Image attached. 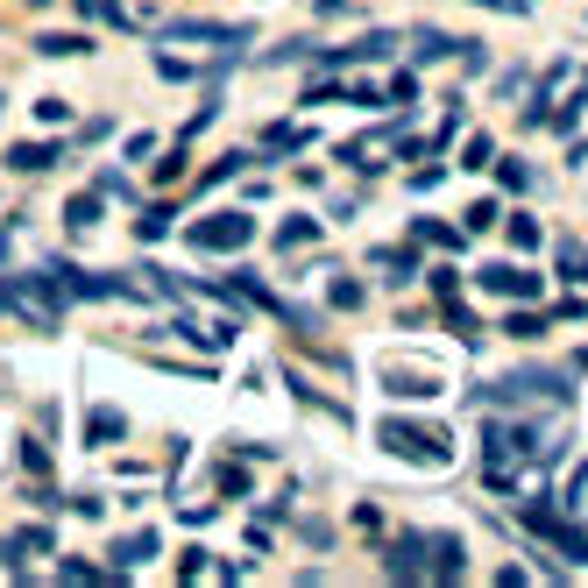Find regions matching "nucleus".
Returning <instances> with one entry per match:
<instances>
[{"label":"nucleus","mask_w":588,"mask_h":588,"mask_svg":"<svg viewBox=\"0 0 588 588\" xmlns=\"http://www.w3.org/2000/svg\"><path fill=\"white\" fill-rule=\"evenodd\" d=\"M163 227H171V220H163V206H149V213H142V220H135V234H142V241H156V234H163Z\"/></svg>","instance_id":"nucleus-19"},{"label":"nucleus","mask_w":588,"mask_h":588,"mask_svg":"<svg viewBox=\"0 0 588 588\" xmlns=\"http://www.w3.org/2000/svg\"><path fill=\"white\" fill-rule=\"evenodd\" d=\"M171 36L178 43H213V50H241L248 43V29H227V22H178Z\"/></svg>","instance_id":"nucleus-4"},{"label":"nucleus","mask_w":588,"mask_h":588,"mask_svg":"<svg viewBox=\"0 0 588 588\" xmlns=\"http://www.w3.org/2000/svg\"><path fill=\"white\" fill-rule=\"evenodd\" d=\"M376 447L397 454V461H426V468H447L454 461V440L440 426H411V418H383L376 426Z\"/></svg>","instance_id":"nucleus-1"},{"label":"nucleus","mask_w":588,"mask_h":588,"mask_svg":"<svg viewBox=\"0 0 588 588\" xmlns=\"http://www.w3.org/2000/svg\"><path fill=\"white\" fill-rule=\"evenodd\" d=\"M482 277V291H496V298H539L546 291V277L539 270H518V263H489V270H475Z\"/></svg>","instance_id":"nucleus-2"},{"label":"nucleus","mask_w":588,"mask_h":588,"mask_svg":"<svg viewBox=\"0 0 588 588\" xmlns=\"http://www.w3.org/2000/svg\"><path fill=\"white\" fill-rule=\"evenodd\" d=\"M418 57H454V36H418Z\"/></svg>","instance_id":"nucleus-21"},{"label":"nucleus","mask_w":588,"mask_h":588,"mask_svg":"<svg viewBox=\"0 0 588 588\" xmlns=\"http://www.w3.org/2000/svg\"><path fill=\"white\" fill-rule=\"evenodd\" d=\"M418 546H426V539H397V546H390V560H383V567H390V574H397V581H411V574H426V560H418Z\"/></svg>","instance_id":"nucleus-7"},{"label":"nucleus","mask_w":588,"mask_h":588,"mask_svg":"<svg viewBox=\"0 0 588 588\" xmlns=\"http://www.w3.org/2000/svg\"><path fill=\"white\" fill-rule=\"evenodd\" d=\"M496 171H503V185H511V192H525V185H532V163H518V156H503Z\"/></svg>","instance_id":"nucleus-13"},{"label":"nucleus","mask_w":588,"mask_h":588,"mask_svg":"<svg viewBox=\"0 0 588 588\" xmlns=\"http://www.w3.org/2000/svg\"><path fill=\"white\" fill-rule=\"evenodd\" d=\"M511 241H518V248H539V220L518 213V220H511Z\"/></svg>","instance_id":"nucleus-20"},{"label":"nucleus","mask_w":588,"mask_h":588,"mask_svg":"<svg viewBox=\"0 0 588 588\" xmlns=\"http://www.w3.org/2000/svg\"><path fill=\"white\" fill-rule=\"evenodd\" d=\"M8 291H15V305H22L36 326H57V305L43 298V284H29V277H8Z\"/></svg>","instance_id":"nucleus-5"},{"label":"nucleus","mask_w":588,"mask_h":588,"mask_svg":"<svg viewBox=\"0 0 588 588\" xmlns=\"http://www.w3.org/2000/svg\"><path fill=\"white\" fill-rule=\"evenodd\" d=\"M248 234H256V220H248V213H213V220L192 227V248H241Z\"/></svg>","instance_id":"nucleus-3"},{"label":"nucleus","mask_w":588,"mask_h":588,"mask_svg":"<svg viewBox=\"0 0 588 588\" xmlns=\"http://www.w3.org/2000/svg\"><path fill=\"white\" fill-rule=\"evenodd\" d=\"M326 298H333V305H362V284H355V277H333Z\"/></svg>","instance_id":"nucleus-14"},{"label":"nucleus","mask_w":588,"mask_h":588,"mask_svg":"<svg viewBox=\"0 0 588 588\" xmlns=\"http://www.w3.org/2000/svg\"><path fill=\"white\" fill-rule=\"evenodd\" d=\"M319 8H341V0H319Z\"/></svg>","instance_id":"nucleus-23"},{"label":"nucleus","mask_w":588,"mask_h":588,"mask_svg":"<svg viewBox=\"0 0 588 588\" xmlns=\"http://www.w3.org/2000/svg\"><path fill=\"white\" fill-rule=\"evenodd\" d=\"M149 553H156V532H135V539H121V546H114V560H121V567H142Z\"/></svg>","instance_id":"nucleus-10"},{"label":"nucleus","mask_w":588,"mask_h":588,"mask_svg":"<svg viewBox=\"0 0 588 588\" xmlns=\"http://www.w3.org/2000/svg\"><path fill=\"white\" fill-rule=\"evenodd\" d=\"M312 234H319V227H312V220H305V213H298V220H284V227H277V241H284V248H305V241H312Z\"/></svg>","instance_id":"nucleus-12"},{"label":"nucleus","mask_w":588,"mask_h":588,"mask_svg":"<svg viewBox=\"0 0 588 588\" xmlns=\"http://www.w3.org/2000/svg\"><path fill=\"white\" fill-rule=\"evenodd\" d=\"M78 15H86V22H121L114 0H78Z\"/></svg>","instance_id":"nucleus-16"},{"label":"nucleus","mask_w":588,"mask_h":588,"mask_svg":"<svg viewBox=\"0 0 588 588\" xmlns=\"http://www.w3.org/2000/svg\"><path fill=\"white\" fill-rule=\"evenodd\" d=\"M560 263H567L574 284H588V248H560Z\"/></svg>","instance_id":"nucleus-17"},{"label":"nucleus","mask_w":588,"mask_h":588,"mask_svg":"<svg viewBox=\"0 0 588 588\" xmlns=\"http://www.w3.org/2000/svg\"><path fill=\"white\" fill-rule=\"evenodd\" d=\"M50 57H71V50H86V36H36Z\"/></svg>","instance_id":"nucleus-18"},{"label":"nucleus","mask_w":588,"mask_h":588,"mask_svg":"<svg viewBox=\"0 0 588 588\" xmlns=\"http://www.w3.org/2000/svg\"><path fill=\"white\" fill-rule=\"evenodd\" d=\"M511 333H518V341H532V333H546V319H532V312H511Z\"/></svg>","instance_id":"nucleus-22"},{"label":"nucleus","mask_w":588,"mask_h":588,"mask_svg":"<svg viewBox=\"0 0 588 588\" xmlns=\"http://www.w3.org/2000/svg\"><path fill=\"white\" fill-rule=\"evenodd\" d=\"M383 390H397V397H433L440 383H433V376H390Z\"/></svg>","instance_id":"nucleus-11"},{"label":"nucleus","mask_w":588,"mask_h":588,"mask_svg":"<svg viewBox=\"0 0 588 588\" xmlns=\"http://www.w3.org/2000/svg\"><path fill=\"white\" fill-rule=\"evenodd\" d=\"M121 426H128V418H121L114 404H100V411L86 418V440H93V447H107V440H121Z\"/></svg>","instance_id":"nucleus-8"},{"label":"nucleus","mask_w":588,"mask_h":588,"mask_svg":"<svg viewBox=\"0 0 588 588\" xmlns=\"http://www.w3.org/2000/svg\"><path fill=\"white\" fill-rule=\"evenodd\" d=\"M29 8H50V0H29Z\"/></svg>","instance_id":"nucleus-24"},{"label":"nucleus","mask_w":588,"mask_h":588,"mask_svg":"<svg viewBox=\"0 0 588 588\" xmlns=\"http://www.w3.org/2000/svg\"><path fill=\"white\" fill-rule=\"evenodd\" d=\"M64 220H71V234H86V227H100V185H93V192H78Z\"/></svg>","instance_id":"nucleus-9"},{"label":"nucleus","mask_w":588,"mask_h":588,"mask_svg":"<svg viewBox=\"0 0 588 588\" xmlns=\"http://www.w3.org/2000/svg\"><path fill=\"white\" fill-rule=\"evenodd\" d=\"M461 163H468V171H489V163H496V149H489V135H475V142H468V156H461Z\"/></svg>","instance_id":"nucleus-15"},{"label":"nucleus","mask_w":588,"mask_h":588,"mask_svg":"<svg viewBox=\"0 0 588 588\" xmlns=\"http://www.w3.org/2000/svg\"><path fill=\"white\" fill-rule=\"evenodd\" d=\"M57 156H64L57 142H15V149H8V163H15V171H50Z\"/></svg>","instance_id":"nucleus-6"}]
</instances>
